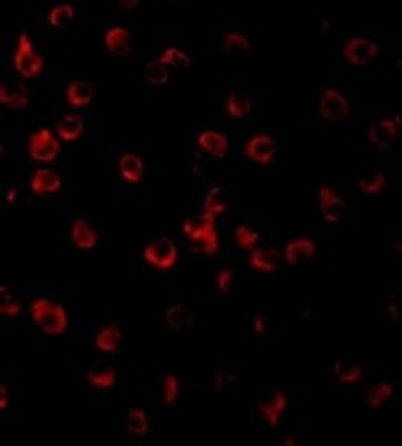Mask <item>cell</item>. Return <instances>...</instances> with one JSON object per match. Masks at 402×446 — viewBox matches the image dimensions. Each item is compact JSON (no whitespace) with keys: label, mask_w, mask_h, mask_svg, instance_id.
<instances>
[{"label":"cell","mask_w":402,"mask_h":446,"mask_svg":"<svg viewBox=\"0 0 402 446\" xmlns=\"http://www.w3.org/2000/svg\"><path fill=\"white\" fill-rule=\"evenodd\" d=\"M105 47L110 53L124 56L132 50L130 32L123 26H113L105 34Z\"/></svg>","instance_id":"cell-12"},{"label":"cell","mask_w":402,"mask_h":446,"mask_svg":"<svg viewBox=\"0 0 402 446\" xmlns=\"http://www.w3.org/2000/svg\"><path fill=\"white\" fill-rule=\"evenodd\" d=\"M235 239L237 244L241 249H251L253 251L256 244L259 243V234L253 232L250 227H245V225H240L235 230Z\"/></svg>","instance_id":"cell-33"},{"label":"cell","mask_w":402,"mask_h":446,"mask_svg":"<svg viewBox=\"0 0 402 446\" xmlns=\"http://www.w3.org/2000/svg\"><path fill=\"white\" fill-rule=\"evenodd\" d=\"M250 40L240 32H230L224 39V51L227 53H243V51L250 50Z\"/></svg>","instance_id":"cell-32"},{"label":"cell","mask_w":402,"mask_h":446,"mask_svg":"<svg viewBox=\"0 0 402 446\" xmlns=\"http://www.w3.org/2000/svg\"><path fill=\"white\" fill-rule=\"evenodd\" d=\"M233 281V271L230 269H224L219 271L217 275V280H216V284H217V289L221 290V293L226 294L228 289H230V284Z\"/></svg>","instance_id":"cell-38"},{"label":"cell","mask_w":402,"mask_h":446,"mask_svg":"<svg viewBox=\"0 0 402 446\" xmlns=\"http://www.w3.org/2000/svg\"><path fill=\"white\" fill-rule=\"evenodd\" d=\"M123 340V334H121V330L118 325L111 323V325L105 326L104 330L98 331L95 337V345L97 349L104 354H115L118 350V347Z\"/></svg>","instance_id":"cell-20"},{"label":"cell","mask_w":402,"mask_h":446,"mask_svg":"<svg viewBox=\"0 0 402 446\" xmlns=\"http://www.w3.org/2000/svg\"><path fill=\"white\" fill-rule=\"evenodd\" d=\"M184 233L189 236L191 243L196 244V246L200 247V251H203L204 253H216L217 252L219 239H217L216 227H214V215L213 214L203 212L196 222L185 220Z\"/></svg>","instance_id":"cell-2"},{"label":"cell","mask_w":402,"mask_h":446,"mask_svg":"<svg viewBox=\"0 0 402 446\" xmlns=\"http://www.w3.org/2000/svg\"><path fill=\"white\" fill-rule=\"evenodd\" d=\"M317 251L316 243L311 241L307 238H298L293 239L287 244L285 247V260L288 262L289 265H296L299 262L311 259Z\"/></svg>","instance_id":"cell-14"},{"label":"cell","mask_w":402,"mask_h":446,"mask_svg":"<svg viewBox=\"0 0 402 446\" xmlns=\"http://www.w3.org/2000/svg\"><path fill=\"white\" fill-rule=\"evenodd\" d=\"M224 210H226V204H224L222 199L219 198V188L214 186L206 195V199H204V212L216 215V214H222Z\"/></svg>","instance_id":"cell-35"},{"label":"cell","mask_w":402,"mask_h":446,"mask_svg":"<svg viewBox=\"0 0 402 446\" xmlns=\"http://www.w3.org/2000/svg\"><path fill=\"white\" fill-rule=\"evenodd\" d=\"M27 149L36 162H54L62 151V147L49 129H39L29 137Z\"/></svg>","instance_id":"cell-4"},{"label":"cell","mask_w":402,"mask_h":446,"mask_svg":"<svg viewBox=\"0 0 402 446\" xmlns=\"http://www.w3.org/2000/svg\"><path fill=\"white\" fill-rule=\"evenodd\" d=\"M255 331L258 332V334H264V321H263V318H258V320L255 321Z\"/></svg>","instance_id":"cell-41"},{"label":"cell","mask_w":402,"mask_h":446,"mask_svg":"<svg viewBox=\"0 0 402 446\" xmlns=\"http://www.w3.org/2000/svg\"><path fill=\"white\" fill-rule=\"evenodd\" d=\"M392 393H394V388H392L390 382H380L378 386L370 388V392L367 395V403L372 408H380L385 405L388 398L392 397Z\"/></svg>","instance_id":"cell-30"},{"label":"cell","mask_w":402,"mask_h":446,"mask_svg":"<svg viewBox=\"0 0 402 446\" xmlns=\"http://www.w3.org/2000/svg\"><path fill=\"white\" fill-rule=\"evenodd\" d=\"M165 320L174 331H185L193 325V314L185 305H172L165 312Z\"/></svg>","instance_id":"cell-22"},{"label":"cell","mask_w":402,"mask_h":446,"mask_svg":"<svg viewBox=\"0 0 402 446\" xmlns=\"http://www.w3.org/2000/svg\"><path fill=\"white\" fill-rule=\"evenodd\" d=\"M126 429H128L129 434L142 435L148 432V419L147 414H145L143 410L140 408H132V410L128 411L126 414Z\"/></svg>","instance_id":"cell-26"},{"label":"cell","mask_w":402,"mask_h":446,"mask_svg":"<svg viewBox=\"0 0 402 446\" xmlns=\"http://www.w3.org/2000/svg\"><path fill=\"white\" fill-rule=\"evenodd\" d=\"M84 132V119L78 114H67L58 121L57 134L64 142H74Z\"/></svg>","instance_id":"cell-21"},{"label":"cell","mask_w":402,"mask_h":446,"mask_svg":"<svg viewBox=\"0 0 402 446\" xmlns=\"http://www.w3.org/2000/svg\"><path fill=\"white\" fill-rule=\"evenodd\" d=\"M250 264L255 270L263 273H272L279 269V253L275 249H253L250 256Z\"/></svg>","instance_id":"cell-19"},{"label":"cell","mask_w":402,"mask_h":446,"mask_svg":"<svg viewBox=\"0 0 402 446\" xmlns=\"http://www.w3.org/2000/svg\"><path fill=\"white\" fill-rule=\"evenodd\" d=\"M386 185V178L383 173H377V175H372L368 178H364V180L359 182V188L367 195H377L378 191L383 190V186Z\"/></svg>","instance_id":"cell-34"},{"label":"cell","mask_w":402,"mask_h":446,"mask_svg":"<svg viewBox=\"0 0 402 446\" xmlns=\"http://www.w3.org/2000/svg\"><path fill=\"white\" fill-rule=\"evenodd\" d=\"M32 320L45 334L60 336L68 327V314L63 305L52 303L49 299L39 297L31 305Z\"/></svg>","instance_id":"cell-1"},{"label":"cell","mask_w":402,"mask_h":446,"mask_svg":"<svg viewBox=\"0 0 402 446\" xmlns=\"http://www.w3.org/2000/svg\"><path fill=\"white\" fill-rule=\"evenodd\" d=\"M3 294V302L0 305V312L5 317H18L21 313V303L12 297L10 294L7 293L5 288H2Z\"/></svg>","instance_id":"cell-37"},{"label":"cell","mask_w":402,"mask_h":446,"mask_svg":"<svg viewBox=\"0 0 402 446\" xmlns=\"http://www.w3.org/2000/svg\"><path fill=\"white\" fill-rule=\"evenodd\" d=\"M378 53V47L375 42L366 39V37H353L344 45L343 55L354 66H364L368 61H372Z\"/></svg>","instance_id":"cell-7"},{"label":"cell","mask_w":402,"mask_h":446,"mask_svg":"<svg viewBox=\"0 0 402 446\" xmlns=\"http://www.w3.org/2000/svg\"><path fill=\"white\" fill-rule=\"evenodd\" d=\"M317 198H319L320 212L329 223H338L346 212L344 201L331 190L330 186L322 185L317 191Z\"/></svg>","instance_id":"cell-8"},{"label":"cell","mask_w":402,"mask_h":446,"mask_svg":"<svg viewBox=\"0 0 402 446\" xmlns=\"http://www.w3.org/2000/svg\"><path fill=\"white\" fill-rule=\"evenodd\" d=\"M139 5V0H132V2H119L121 8H126V10H130V8H135Z\"/></svg>","instance_id":"cell-42"},{"label":"cell","mask_w":402,"mask_h":446,"mask_svg":"<svg viewBox=\"0 0 402 446\" xmlns=\"http://www.w3.org/2000/svg\"><path fill=\"white\" fill-rule=\"evenodd\" d=\"M226 108L228 114L233 117H245L248 112L251 111V101L246 97L240 95L237 92H230V95L227 97Z\"/></svg>","instance_id":"cell-28"},{"label":"cell","mask_w":402,"mask_h":446,"mask_svg":"<svg viewBox=\"0 0 402 446\" xmlns=\"http://www.w3.org/2000/svg\"><path fill=\"white\" fill-rule=\"evenodd\" d=\"M0 395H2V400H0V408H2V410H5L7 405H8V392H7V387L3 386H0Z\"/></svg>","instance_id":"cell-39"},{"label":"cell","mask_w":402,"mask_h":446,"mask_svg":"<svg viewBox=\"0 0 402 446\" xmlns=\"http://www.w3.org/2000/svg\"><path fill=\"white\" fill-rule=\"evenodd\" d=\"M74 8L71 3H60L49 13V23L54 27H64L73 21Z\"/></svg>","instance_id":"cell-29"},{"label":"cell","mask_w":402,"mask_h":446,"mask_svg":"<svg viewBox=\"0 0 402 446\" xmlns=\"http://www.w3.org/2000/svg\"><path fill=\"white\" fill-rule=\"evenodd\" d=\"M71 239L74 246L82 249V251H91L97 246L98 234L95 230L91 227V223L86 219H76L71 227Z\"/></svg>","instance_id":"cell-13"},{"label":"cell","mask_w":402,"mask_h":446,"mask_svg":"<svg viewBox=\"0 0 402 446\" xmlns=\"http://www.w3.org/2000/svg\"><path fill=\"white\" fill-rule=\"evenodd\" d=\"M67 100L73 108H84L93 100V87L87 81H73L67 87Z\"/></svg>","instance_id":"cell-17"},{"label":"cell","mask_w":402,"mask_h":446,"mask_svg":"<svg viewBox=\"0 0 402 446\" xmlns=\"http://www.w3.org/2000/svg\"><path fill=\"white\" fill-rule=\"evenodd\" d=\"M31 191L37 196H45L57 193L62 188V178L57 172L50 171V169H39L34 172L31 178Z\"/></svg>","instance_id":"cell-11"},{"label":"cell","mask_w":402,"mask_h":446,"mask_svg":"<svg viewBox=\"0 0 402 446\" xmlns=\"http://www.w3.org/2000/svg\"><path fill=\"white\" fill-rule=\"evenodd\" d=\"M335 375L344 384H354L362 377V368L349 360H338L333 366Z\"/></svg>","instance_id":"cell-24"},{"label":"cell","mask_w":402,"mask_h":446,"mask_svg":"<svg viewBox=\"0 0 402 446\" xmlns=\"http://www.w3.org/2000/svg\"><path fill=\"white\" fill-rule=\"evenodd\" d=\"M319 111L325 121L340 122L349 114V103L336 88H327L320 98Z\"/></svg>","instance_id":"cell-6"},{"label":"cell","mask_w":402,"mask_h":446,"mask_svg":"<svg viewBox=\"0 0 402 446\" xmlns=\"http://www.w3.org/2000/svg\"><path fill=\"white\" fill-rule=\"evenodd\" d=\"M13 64H15L18 74H21L25 79H34L44 69V60L34 50L31 37L26 32H21L20 37H18V47L15 55H13Z\"/></svg>","instance_id":"cell-3"},{"label":"cell","mask_w":402,"mask_h":446,"mask_svg":"<svg viewBox=\"0 0 402 446\" xmlns=\"http://www.w3.org/2000/svg\"><path fill=\"white\" fill-rule=\"evenodd\" d=\"M143 76L150 86H166L167 81H169V73L158 61H150V63L145 64Z\"/></svg>","instance_id":"cell-27"},{"label":"cell","mask_w":402,"mask_h":446,"mask_svg":"<svg viewBox=\"0 0 402 446\" xmlns=\"http://www.w3.org/2000/svg\"><path fill=\"white\" fill-rule=\"evenodd\" d=\"M158 63L169 64V66H176V68H189L190 56L177 49H167L163 51L160 58H158Z\"/></svg>","instance_id":"cell-31"},{"label":"cell","mask_w":402,"mask_h":446,"mask_svg":"<svg viewBox=\"0 0 402 446\" xmlns=\"http://www.w3.org/2000/svg\"><path fill=\"white\" fill-rule=\"evenodd\" d=\"M259 408L261 411H263L265 422H268L270 427H275L280 421V414H282L285 408H287V397H285L282 392H275L274 395L270 397V400L263 403Z\"/></svg>","instance_id":"cell-23"},{"label":"cell","mask_w":402,"mask_h":446,"mask_svg":"<svg viewBox=\"0 0 402 446\" xmlns=\"http://www.w3.org/2000/svg\"><path fill=\"white\" fill-rule=\"evenodd\" d=\"M119 173L126 182L139 183L143 177V162L139 154L124 153L119 159Z\"/></svg>","instance_id":"cell-18"},{"label":"cell","mask_w":402,"mask_h":446,"mask_svg":"<svg viewBox=\"0 0 402 446\" xmlns=\"http://www.w3.org/2000/svg\"><path fill=\"white\" fill-rule=\"evenodd\" d=\"M245 153L253 162L269 164L275 156V142L269 135H256L246 143Z\"/></svg>","instance_id":"cell-10"},{"label":"cell","mask_w":402,"mask_h":446,"mask_svg":"<svg viewBox=\"0 0 402 446\" xmlns=\"http://www.w3.org/2000/svg\"><path fill=\"white\" fill-rule=\"evenodd\" d=\"M0 103L10 108H25L29 105V93L23 84L3 82L0 87Z\"/></svg>","instance_id":"cell-16"},{"label":"cell","mask_w":402,"mask_h":446,"mask_svg":"<svg viewBox=\"0 0 402 446\" xmlns=\"http://www.w3.org/2000/svg\"><path fill=\"white\" fill-rule=\"evenodd\" d=\"M397 129H399V117L394 121L380 119L370 125L368 138L378 149H390L397 138Z\"/></svg>","instance_id":"cell-9"},{"label":"cell","mask_w":402,"mask_h":446,"mask_svg":"<svg viewBox=\"0 0 402 446\" xmlns=\"http://www.w3.org/2000/svg\"><path fill=\"white\" fill-rule=\"evenodd\" d=\"M165 392H163V400H165V405L171 406L172 403L176 401L177 395H179V380L174 374H167L165 379Z\"/></svg>","instance_id":"cell-36"},{"label":"cell","mask_w":402,"mask_h":446,"mask_svg":"<svg viewBox=\"0 0 402 446\" xmlns=\"http://www.w3.org/2000/svg\"><path fill=\"white\" fill-rule=\"evenodd\" d=\"M15 196H16V190H10V191H8V203H13V201L16 199Z\"/></svg>","instance_id":"cell-43"},{"label":"cell","mask_w":402,"mask_h":446,"mask_svg":"<svg viewBox=\"0 0 402 446\" xmlns=\"http://www.w3.org/2000/svg\"><path fill=\"white\" fill-rule=\"evenodd\" d=\"M388 308H390L391 317L394 318V320H399V308H397V303H396L394 299H391V302H390V305H388Z\"/></svg>","instance_id":"cell-40"},{"label":"cell","mask_w":402,"mask_h":446,"mask_svg":"<svg viewBox=\"0 0 402 446\" xmlns=\"http://www.w3.org/2000/svg\"><path fill=\"white\" fill-rule=\"evenodd\" d=\"M143 259L148 265L160 270L172 269L177 262V247L171 238L161 236L156 241L150 243L143 251Z\"/></svg>","instance_id":"cell-5"},{"label":"cell","mask_w":402,"mask_h":446,"mask_svg":"<svg viewBox=\"0 0 402 446\" xmlns=\"http://www.w3.org/2000/svg\"><path fill=\"white\" fill-rule=\"evenodd\" d=\"M198 145L203 151L211 154L214 158H224L228 149V140L224 134L216 130H204L198 135Z\"/></svg>","instance_id":"cell-15"},{"label":"cell","mask_w":402,"mask_h":446,"mask_svg":"<svg viewBox=\"0 0 402 446\" xmlns=\"http://www.w3.org/2000/svg\"><path fill=\"white\" fill-rule=\"evenodd\" d=\"M282 443L283 445H296V438H289V436L287 438V436H285V438L282 440Z\"/></svg>","instance_id":"cell-44"},{"label":"cell","mask_w":402,"mask_h":446,"mask_svg":"<svg viewBox=\"0 0 402 446\" xmlns=\"http://www.w3.org/2000/svg\"><path fill=\"white\" fill-rule=\"evenodd\" d=\"M87 380L97 388H110L116 382V373L111 368L93 366V368L88 369Z\"/></svg>","instance_id":"cell-25"}]
</instances>
